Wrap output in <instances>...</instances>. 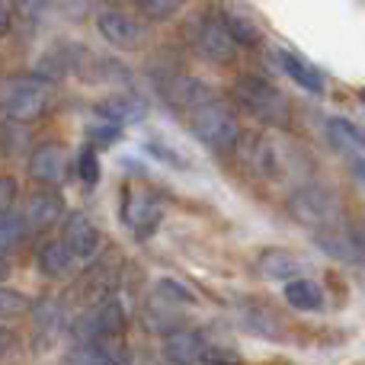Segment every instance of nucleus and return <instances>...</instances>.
Wrapping results in <instances>:
<instances>
[{
    "label": "nucleus",
    "instance_id": "nucleus-1",
    "mask_svg": "<svg viewBox=\"0 0 365 365\" xmlns=\"http://www.w3.org/2000/svg\"><path fill=\"white\" fill-rule=\"evenodd\" d=\"M244 145V141H240ZM247 160L257 167V173H263L272 182H289L298 180L308 170V160L295 151L285 138H263V135H253V141H247Z\"/></svg>",
    "mask_w": 365,
    "mask_h": 365
},
{
    "label": "nucleus",
    "instance_id": "nucleus-2",
    "mask_svg": "<svg viewBox=\"0 0 365 365\" xmlns=\"http://www.w3.org/2000/svg\"><path fill=\"white\" fill-rule=\"evenodd\" d=\"M189 128H192V135L202 141V145H208L218 154L234 151V148L240 145L237 115H234L225 103L215 100V96L189 109Z\"/></svg>",
    "mask_w": 365,
    "mask_h": 365
},
{
    "label": "nucleus",
    "instance_id": "nucleus-3",
    "mask_svg": "<svg viewBox=\"0 0 365 365\" xmlns=\"http://www.w3.org/2000/svg\"><path fill=\"white\" fill-rule=\"evenodd\" d=\"M51 100V81L42 74H13L4 81V115L10 122H36Z\"/></svg>",
    "mask_w": 365,
    "mask_h": 365
},
{
    "label": "nucleus",
    "instance_id": "nucleus-4",
    "mask_svg": "<svg viewBox=\"0 0 365 365\" xmlns=\"http://www.w3.org/2000/svg\"><path fill=\"white\" fill-rule=\"evenodd\" d=\"M122 334H125V308L119 302H113V298L90 304L71 324L74 343H119Z\"/></svg>",
    "mask_w": 365,
    "mask_h": 365
},
{
    "label": "nucleus",
    "instance_id": "nucleus-5",
    "mask_svg": "<svg viewBox=\"0 0 365 365\" xmlns=\"http://www.w3.org/2000/svg\"><path fill=\"white\" fill-rule=\"evenodd\" d=\"M285 205H289L292 218L308 227H317V231H321V227H336V221H340V215H343L340 199L324 186H298L295 192L289 195Z\"/></svg>",
    "mask_w": 365,
    "mask_h": 365
},
{
    "label": "nucleus",
    "instance_id": "nucleus-6",
    "mask_svg": "<svg viewBox=\"0 0 365 365\" xmlns=\"http://www.w3.org/2000/svg\"><path fill=\"white\" fill-rule=\"evenodd\" d=\"M234 93H237L240 106L257 115L259 122H266V125H282V128L289 125V100H285V93H279L272 83L259 81V77H240Z\"/></svg>",
    "mask_w": 365,
    "mask_h": 365
},
{
    "label": "nucleus",
    "instance_id": "nucleus-7",
    "mask_svg": "<svg viewBox=\"0 0 365 365\" xmlns=\"http://www.w3.org/2000/svg\"><path fill=\"white\" fill-rule=\"evenodd\" d=\"M237 38L227 29L225 19H202L195 29V48L208 58L212 64H231L237 55Z\"/></svg>",
    "mask_w": 365,
    "mask_h": 365
},
{
    "label": "nucleus",
    "instance_id": "nucleus-8",
    "mask_svg": "<svg viewBox=\"0 0 365 365\" xmlns=\"http://www.w3.org/2000/svg\"><path fill=\"white\" fill-rule=\"evenodd\" d=\"M96 29H100V36L106 38L109 45H115V48H122V51H138V48H145V42H148V29L135 16H128V13H115V10L100 13Z\"/></svg>",
    "mask_w": 365,
    "mask_h": 365
},
{
    "label": "nucleus",
    "instance_id": "nucleus-9",
    "mask_svg": "<svg viewBox=\"0 0 365 365\" xmlns=\"http://www.w3.org/2000/svg\"><path fill=\"white\" fill-rule=\"evenodd\" d=\"M160 218H164V208H160V202L154 199L151 192H132L125 199V205H122V221H125L128 231L141 240L158 231Z\"/></svg>",
    "mask_w": 365,
    "mask_h": 365
},
{
    "label": "nucleus",
    "instance_id": "nucleus-10",
    "mask_svg": "<svg viewBox=\"0 0 365 365\" xmlns=\"http://www.w3.org/2000/svg\"><path fill=\"white\" fill-rule=\"evenodd\" d=\"M29 177L42 186H58L68 177V151L58 141H45L29 154Z\"/></svg>",
    "mask_w": 365,
    "mask_h": 365
},
{
    "label": "nucleus",
    "instance_id": "nucleus-11",
    "mask_svg": "<svg viewBox=\"0 0 365 365\" xmlns=\"http://www.w3.org/2000/svg\"><path fill=\"white\" fill-rule=\"evenodd\" d=\"M61 240H64V244H68L81 259H93V257H96V250L103 247V234L96 231L93 221H90L87 215H81V212L68 215V221H64V234H61Z\"/></svg>",
    "mask_w": 365,
    "mask_h": 365
},
{
    "label": "nucleus",
    "instance_id": "nucleus-12",
    "mask_svg": "<svg viewBox=\"0 0 365 365\" xmlns=\"http://www.w3.org/2000/svg\"><path fill=\"white\" fill-rule=\"evenodd\" d=\"M36 263H38V269H42V276H48V279H71L77 272L81 257H77V253L71 250L64 240H48V244L38 247Z\"/></svg>",
    "mask_w": 365,
    "mask_h": 365
},
{
    "label": "nucleus",
    "instance_id": "nucleus-13",
    "mask_svg": "<svg viewBox=\"0 0 365 365\" xmlns=\"http://www.w3.org/2000/svg\"><path fill=\"white\" fill-rule=\"evenodd\" d=\"M64 330V308L55 298H38L32 304V334H36L38 346H51L58 334Z\"/></svg>",
    "mask_w": 365,
    "mask_h": 365
},
{
    "label": "nucleus",
    "instance_id": "nucleus-14",
    "mask_svg": "<svg viewBox=\"0 0 365 365\" xmlns=\"http://www.w3.org/2000/svg\"><path fill=\"white\" fill-rule=\"evenodd\" d=\"M64 215V202L55 189H42V192L29 195L26 202V221H29V231H48L61 221Z\"/></svg>",
    "mask_w": 365,
    "mask_h": 365
},
{
    "label": "nucleus",
    "instance_id": "nucleus-15",
    "mask_svg": "<svg viewBox=\"0 0 365 365\" xmlns=\"http://www.w3.org/2000/svg\"><path fill=\"white\" fill-rule=\"evenodd\" d=\"M304 259L292 250H263L257 257V272L263 279H272V282H289V279H298L304 272Z\"/></svg>",
    "mask_w": 365,
    "mask_h": 365
},
{
    "label": "nucleus",
    "instance_id": "nucleus-16",
    "mask_svg": "<svg viewBox=\"0 0 365 365\" xmlns=\"http://www.w3.org/2000/svg\"><path fill=\"white\" fill-rule=\"evenodd\" d=\"M180 302H170V298L158 295V292H151V302H148L145 308V327L151 330V334H173V330L182 327V311L177 308Z\"/></svg>",
    "mask_w": 365,
    "mask_h": 365
},
{
    "label": "nucleus",
    "instance_id": "nucleus-17",
    "mask_svg": "<svg viewBox=\"0 0 365 365\" xmlns=\"http://www.w3.org/2000/svg\"><path fill=\"white\" fill-rule=\"evenodd\" d=\"M314 244L334 259H343V263H365V250L356 244V237L353 234H340L336 227H321L314 234Z\"/></svg>",
    "mask_w": 365,
    "mask_h": 365
},
{
    "label": "nucleus",
    "instance_id": "nucleus-18",
    "mask_svg": "<svg viewBox=\"0 0 365 365\" xmlns=\"http://www.w3.org/2000/svg\"><path fill=\"white\" fill-rule=\"evenodd\" d=\"M208 343L202 340L195 330H173L167 334L164 343V359L167 362H202V353H205Z\"/></svg>",
    "mask_w": 365,
    "mask_h": 365
},
{
    "label": "nucleus",
    "instance_id": "nucleus-19",
    "mask_svg": "<svg viewBox=\"0 0 365 365\" xmlns=\"http://www.w3.org/2000/svg\"><path fill=\"white\" fill-rule=\"evenodd\" d=\"M96 115L100 119H113V122H125V125H132V122H141L145 119V103L138 100V96L132 93H119V96H106V100L96 103Z\"/></svg>",
    "mask_w": 365,
    "mask_h": 365
},
{
    "label": "nucleus",
    "instance_id": "nucleus-20",
    "mask_svg": "<svg viewBox=\"0 0 365 365\" xmlns=\"http://www.w3.org/2000/svg\"><path fill=\"white\" fill-rule=\"evenodd\" d=\"M276 64H279V68H282L295 83H302L304 90H311V93H324V77H321V71H314L308 61L295 58L292 51H276Z\"/></svg>",
    "mask_w": 365,
    "mask_h": 365
},
{
    "label": "nucleus",
    "instance_id": "nucleus-21",
    "mask_svg": "<svg viewBox=\"0 0 365 365\" xmlns=\"http://www.w3.org/2000/svg\"><path fill=\"white\" fill-rule=\"evenodd\" d=\"M285 302L298 311H317L324 304V292L311 279H289L285 282Z\"/></svg>",
    "mask_w": 365,
    "mask_h": 365
},
{
    "label": "nucleus",
    "instance_id": "nucleus-22",
    "mask_svg": "<svg viewBox=\"0 0 365 365\" xmlns=\"http://www.w3.org/2000/svg\"><path fill=\"white\" fill-rule=\"evenodd\" d=\"M327 132H330V138H334V145L343 148V151H349V154L365 151V135L356 125H349L346 119H330Z\"/></svg>",
    "mask_w": 365,
    "mask_h": 365
},
{
    "label": "nucleus",
    "instance_id": "nucleus-23",
    "mask_svg": "<svg viewBox=\"0 0 365 365\" xmlns=\"http://www.w3.org/2000/svg\"><path fill=\"white\" fill-rule=\"evenodd\" d=\"M26 227H29L26 215H16L13 208H4V257L26 237Z\"/></svg>",
    "mask_w": 365,
    "mask_h": 365
},
{
    "label": "nucleus",
    "instance_id": "nucleus-24",
    "mask_svg": "<svg viewBox=\"0 0 365 365\" xmlns=\"http://www.w3.org/2000/svg\"><path fill=\"white\" fill-rule=\"evenodd\" d=\"M225 23H227V29L234 32V38H237L240 45H257L259 42V29L253 26V19L240 16V13H234V10H225Z\"/></svg>",
    "mask_w": 365,
    "mask_h": 365
},
{
    "label": "nucleus",
    "instance_id": "nucleus-25",
    "mask_svg": "<svg viewBox=\"0 0 365 365\" xmlns=\"http://www.w3.org/2000/svg\"><path fill=\"white\" fill-rule=\"evenodd\" d=\"M180 4L182 0H138V10L148 19H154V23H164V19H170L180 10Z\"/></svg>",
    "mask_w": 365,
    "mask_h": 365
},
{
    "label": "nucleus",
    "instance_id": "nucleus-26",
    "mask_svg": "<svg viewBox=\"0 0 365 365\" xmlns=\"http://www.w3.org/2000/svg\"><path fill=\"white\" fill-rule=\"evenodd\" d=\"M77 173H81V180L87 182V186H96V180H100V164H96L93 148H83L81 151V158H77Z\"/></svg>",
    "mask_w": 365,
    "mask_h": 365
},
{
    "label": "nucleus",
    "instance_id": "nucleus-27",
    "mask_svg": "<svg viewBox=\"0 0 365 365\" xmlns=\"http://www.w3.org/2000/svg\"><path fill=\"white\" fill-rule=\"evenodd\" d=\"M154 292H158V295H164V298H170V302H180V304H192L195 302L192 292H189L186 285L173 282V279H160V282L154 285Z\"/></svg>",
    "mask_w": 365,
    "mask_h": 365
},
{
    "label": "nucleus",
    "instance_id": "nucleus-28",
    "mask_svg": "<svg viewBox=\"0 0 365 365\" xmlns=\"http://www.w3.org/2000/svg\"><path fill=\"white\" fill-rule=\"evenodd\" d=\"M26 311V302L16 295L13 289H4L0 292V314H4V324H10L16 314H23Z\"/></svg>",
    "mask_w": 365,
    "mask_h": 365
},
{
    "label": "nucleus",
    "instance_id": "nucleus-29",
    "mask_svg": "<svg viewBox=\"0 0 365 365\" xmlns=\"http://www.w3.org/2000/svg\"><path fill=\"white\" fill-rule=\"evenodd\" d=\"M148 151H151V154H158V158H164L170 167H189V164H186V158H180L177 151H170V148H164V145H160V141H148Z\"/></svg>",
    "mask_w": 365,
    "mask_h": 365
},
{
    "label": "nucleus",
    "instance_id": "nucleus-30",
    "mask_svg": "<svg viewBox=\"0 0 365 365\" xmlns=\"http://www.w3.org/2000/svg\"><path fill=\"white\" fill-rule=\"evenodd\" d=\"M247 327L250 330H257V334H266V336H276V327L272 324H266V314H259L257 308L247 314Z\"/></svg>",
    "mask_w": 365,
    "mask_h": 365
},
{
    "label": "nucleus",
    "instance_id": "nucleus-31",
    "mask_svg": "<svg viewBox=\"0 0 365 365\" xmlns=\"http://www.w3.org/2000/svg\"><path fill=\"white\" fill-rule=\"evenodd\" d=\"M13 4H16V10L23 13V16L38 19V16H42V10H45V4H48V0H13Z\"/></svg>",
    "mask_w": 365,
    "mask_h": 365
},
{
    "label": "nucleus",
    "instance_id": "nucleus-32",
    "mask_svg": "<svg viewBox=\"0 0 365 365\" xmlns=\"http://www.w3.org/2000/svg\"><path fill=\"white\" fill-rule=\"evenodd\" d=\"M119 125V122H115ZM90 128V138H93V145H100V148H106V145H113L115 138H119V128Z\"/></svg>",
    "mask_w": 365,
    "mask_h": 365
},
{
    "label": "nucleus",
    "instance_id": "nucleus-33",
    "mask_svg": "<svg viewBox=\"0 0 365 365\" xmlns=\"http://www.w3.org/2000/svg\"><path fill=\"white\" fill-rule=\"evenodd\" d=\"M202 362H237V353H227V349L205 346V353H202Z\"/></svg>",
    "mask_w": 365,
    "mask_h": 365
},
{
    "label": "nucleus",
    "instance_id": "nucleus-34",
    "mask_svg": "<svg viewBox=\"0 0 365 365\" xmlns=\"http://www.w3.org/2000/svg\"><path fill=\"white\" fill-rule=\"evenodd\" d=\"M349 234L356 237V244L365 250V218H356V221H349Z\"/></svg>",
    "mask_w": 365,
    "mask_h": 365
},
{
    "label": "nucleus",
    "instance_id": "nucleus-35",
    "mask_svg": "<svg viewBox=\"0 0 365 365\" xmlns=\"http://www.w3.org/2000/svg\"><path fill=\"white\" fill-rule=\"evenodd\" d=\"M13 195H16V180H10V177H4V208H10V202H13Z\"/></svg>",
    "mask_w": 365,
    "mask_h": 365
},
{
    "label": "nucleus",
    "instance_id": "nucleus-36",
    "mask_svg": "<svg viewBox=\"0 0 365 365\" xmlns=\"http://www.w3.org/2000/svg\"><path fill=\"white\" fill-rule=\"evenodd\" d=\"M353 173L365 182V160H362V158H356V154H353Z\"/></svg>",
    "mask_w": 365,
    "mask_h": 365
},
{
    "label": "nucleus",
    "instance_id": "nucleus-37",
    "mask_svg": "<svg viewBox=\"0 0 365 365\" xmlns=\"http://www.w3.org/2000/svg\"><path fill=\"white\" fill-rule=\"evenodd\" d=\"M109 4H125V0H109Z\"/></svg>",
    "mask_w": 365,
    "mask_h": 365
},
{
    "label": "nucleus",
    "instance_id": "nucleus-38",
    "mask_svg": "<svg viewBox=\"0 0 365 365\" xmlns=\"http://www.w3.org/2000/svg\"><path fill=\"white\" fill-rule=\"evenodd\" d=\"M362 103H365V90H362Z\"/></svg>",
    "mask_w": 365,
    "mask_h": 365
}]
</instances>
